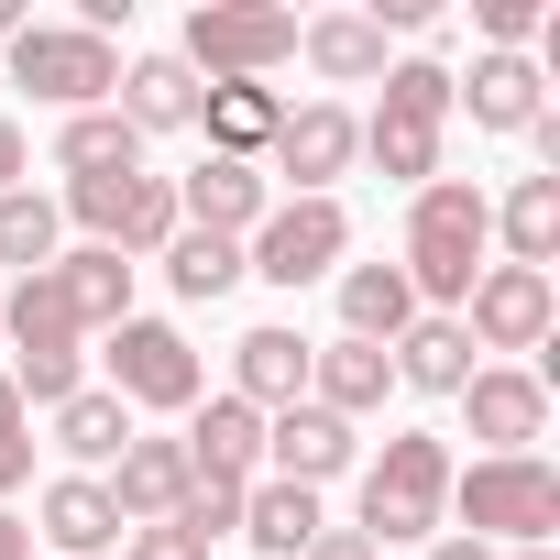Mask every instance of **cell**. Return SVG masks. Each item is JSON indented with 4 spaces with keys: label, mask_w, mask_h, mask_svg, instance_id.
<instances>
[{
    "label": "cell",
    "mask_w": 560,
    "mask_h": 560,
    "mask_svg": "<svg viewBox=\"0 0 560 560\" xmlns=\"http://www.w3.org/2000/svg\"><path fill=\"white\" fill-rule=\"evenodd\" d=\"M132 319V264L78 242L56 264H34L12 298H0V330H12V396L23 407H67L89 374V341H110Z\"/></svg>",
    "instance_id": "cell-1"
},
{
    "label": "cell",
    "mask_w": 560,
    "mask_h": 560,
    "mask_svg": "<svg viewBox=\"0 0 560 560\" xmlns=\"http://www.w3.org/2000/svg\"><path fill=\"white\" fill-rule=\"evenodd\" d=\"M483 242H494V198H483V187H462V176H429V187H418V209H407V253H396L429 319H462L472 275H483Z\"/></svg>",
    "instance_id": "cell-2"
},
{
    "label": "cell",
    "mask_w": 560,
    "mask_h": 560,
    "mask_svg": "<svg viewBox=\"0 0 560 560\" xmlns=\"http://www.w3.org/2000/svg\"><path fill=\"white\" fill-rule=\"evenodd\" d=\"M440 527H451V451L429 429H396L363 472V538L407 549V538H440Z\"/></svg>",
    "instance_id": "cell-3"
},
{
    "label": "cell",
    "mask_w": 560,
    "mask_h": 560,
    "mask_svg": "<svg viewBox=\"0 0 560 560\" xmlns=\"http://www.w3.org/2000/svg\"><path fill=\"white\" fill-rule=\"evenodd\" d=\"M374 89H385V100H374V121H363V154H374L396 187H429V176H440V132H451V67L407 56V67H385Z\"/></svg>",
    "instance_id": "cell-4"
},
{
    "label": "cell",
    "mask_w": 560,
    "mask_h": 560,
    "mask_svg": "<svg viewBox=\"0 0 560 560\" xmlns=\"http://www.w3.org/2000/svg\"><path fill=\"white\" fill-rule=\"evenodd\" d=\"M451 516H462V538H516V549H549V527H560V472L538 462V451H516V462H472V472H451Z\"/></svg>",
    "instance_id": "cell-5"
},
{
    "label": "cell",
    "mask_w": 560,
    "mask_h": 560,
    "mask_svg": "<svg viewBox=\"0 0 560 560\" xmlns=\"http://www.w3.org/2000/svg\"><path fill=\"white\" fill-rule=\"evenodd\" d=\"M298 56V12H264V0H198V12H187V78H209V89H231V78H275V67H287Z\"/></svg>",
    "instance_id": "cell-6"
},
{
    "label": "cell",
    "mask_w": 560,
    "mask_h": 560,
    "mask_svg": "<svg viewBox=\"0 0 560 560\" xmlns=\"http://www.w3.org/2000/svg\"><path fill=\"white\" fill-rule=\"evenodd\" d=\"M12 89H34L45 110H110V89H121V56L100 45V34H78V23H23L12 34Z\"/></svg>",
    "instance_id": "cell-7"
},
{
    "label": "cell",
    "mask_w": 560,
    "mask_h": 560,
    "mask_svg": "<svg viewBox=\"0 0 560 560\" xmlns=\"http://www.w3.org/2000/svg\"><path fill=\"white\" fill-rule=\"evenodd\" d=\"M352 253V220H341V198H275L264 220H253V242H242V275H264V287H319V275Z\"/></svg>",
    "instance_id": "cell-8"
},
{
    "label": "cell",
    "mask_w": 560,
    "mask_h": 560,
    "mask_svg": "<svg viewBox=\"0 0 560 560\" xmlns=\"http://www.w3.org/2000/svg\"><path fill=\"white\" fill-rule=\"evenodd\" d=\"M100 363H110V396L121 407H198V385H209L176 319H121L100 341Z\"/></svg>",
    "instance_id": "cell-9"
},
{
    "label": "cell",
    "mask_w": 560,
    "mask_h": 560,
    "mask_svg": "<svg viewBox=\"0 0 560 560\" xmlns=\"http://www.w3.org/2000/svg\"><path fill=\"white\" fill-rule=\"evenodd\" d=\"M352 154H363V121H352L341 100H308V110L275 121V143H264V187L287 176L298 198H330V176H352Z\"/></svg>",
    "instance_id": "cell-10"
},
{
    "label": "cell",
    "mask_w": 560,
    "mask_h": 560,
    "mask_svg": "<svg viewBox=\"0 0 560 560\" xmlns=\"http://www.w3.org/2000/svg\"><path fill=\"white\" fill-rule=\"evenodd\" d=\"M549 319H560V298H549V275H527V264H483V275H472V298H462L472 352H538Z\"/></svg>",
    "instance_id": "cell-11"
},
{
    "label": "cell",
    "mask_w": 560,
    "mask_h": 560,
    "mask_svg": "<svg viewBox=\"0 0 560 560\" xmlns=\"http://www.w3.org/2000/svg\"><path fill=\"white\" fill-rule=\"evenodd\" d=\"M462 418H472L483 462H516V451H538V429H549V385H538L527 363H472Z\"/></svg>",
    "instance_id": "cell-12"
},
{
    "label": "cell",
    "mask_w": 560,
    "mask_h": 560,
    "mask_svg": "<svg viewBox=\"0 0 560 560\" xmlns=\"http://www.w3.org/2000/svg\"><path fill=\"white\" fill-rule=\"evenodd\" d=\"M451 110H472V132H538L549 78H538V56H472V78H451Z\"/></svg>",
    "instance_id": "cell-13"
},
{
    "label": "cell",
    "mask_w": 560,
    "mask_h": 560,
    "mask_svg": "<svg viewBox=\"0 0 560 560\" xmlns=\"http://www.w3.org/2000/svg\"><path fill=\"white\" fill-rule=\"evenodd\" d=\"M275 209V187H264V165H231V154H209L198 176H176V220L187 231H220V242H253V220Z\"/></svg>",
    "instance_id": "cell-14"
},
{
    "label": "cell",
    "mask_w": 560,
    "mask_h": 560,
    "mask_svg": "<svg viewBox=\"0 0 560 560\" xmlns=\"http://www.w3.org/2000/svg\"><path fill=\"white\" fill-rule=\"evenodd\" d=\"M187 483H198V472H187L176 440H121V462L100 472V494L121 505V527H165V516L187 505Z\"/></svg>",
    "instance_id": "cell-15"
},
{
    "label": "cell",
    "mask_w": 560,
    "mask_h": 560,
    "mask_svg": "<svg viewBox=\"0 0 560 560\" xmlns=\"http://www.w3.org/2000/svg\"><path fill=\"white\" fill-rule=\"evenodd\" d=\"M308 352H319V341H298L287 319H264V330H242V341H231V396H242L253 418H275V407H298V396H308Z\"/></svg>",
    "instance_id": "cell-16"
},
{
    "label": "cell",
    "mask_w": 560,
    "mask_h": 560,
    "mask_svg": "<svg viewBox=\"0 0 560 560\" xmlns=\"http://www.w3.org/2000/svg\"><path fill=\"white\" fill-rule=\"evenodd\" d=\"M264 462H275V483H308V494H319L330 472H352V429H341L330 407L298 396V407H275V418H264Z\"/></svg>",
    "instance_id": "cell-17"
},
{
    "label": "cell",
    "mask_w": 560,
    "mask_h": 560,
    "mask_svg": "<svg viewBox=\"0 0 560 560\" xmlns=\"http://www.w3.org/2000/svg\"><path fill=\"white\" fill-rule=\"evenodd\" d=\"M187 472L198 483H264V418L242 407V396H209L198 418H187Z\"/></svg>",
    "instance_id": "cell-18"
},
{
    "label": "cell",
    "mask_w": 560,
    "mask_h": 560,
    "mask_svg": "<svg viewBox=\"0 0 560 560\" xmlns=\"http://www.w3.org/2000/svg\"><path fill=\"white\" fill-rule=\"evenodd\" d=\"M34 516H45L56 560H110V538H121V505L100 494V472H56V483L34 494Z\"/></svg>",
    "instance_id": "cell-19"
},
{
    "label": "cell",
    "mask_w": 560,
    "mask_h": 560,
    "mask_svg": "<svg viewBox=\"0 0 560 560\" xmlns=\"http://www.w3.org/2000/svg\"><path fill=\"white\" fill-rule=\"evenodd\" d=\"M298 56L330 78V89H374L396 56H385V23L374 12H319V23H298Z\"/></svg>",
    "instance_id": "cell-20"
},
{
    "label": "cell",
    "mask_w": 560,
    "mask_h": 560,
    "mask_svg": "<svg viewBox=\"0 0 560 560\" xmlns=\"http://www.w3.org/2000/svg\"><path fill=\"white\" fill-rule=\"evenodd\" d=\"M385 396H396V363H385L374 341H330V352H308V407H330L341 429L374 418Z\"/></svg>",
    "instance_id": "cell-21"
},
{
    "label": "cell",
    "mask_w": 560,
    "mask_h": 560,
    "mask_svg": "<svg viewBox=\"0 0 560 560\" xmlns=\"http://www.w3.org/2000/svg\"><path fill=\"white\" fill-rule=\"evenodd\" d=\"M407 319H418L407 264H352V275H341V341H374V352H396V341H407Z\"/></svg>",
    "instance_id": "cell-22"
},
{
    "label": "cell",
    "mask_w": 560,
    "mask_h": 560,
    "mask_svg": "<svg viewBox=\"0 0 560 560\" xmlns=\"http://www.w3.org/2000/svg\"><path fill=\"white\" fill-rule=\"evenodd\" d=\"M275 121H287V100H275V89H253V78L198 89V132H209V154H231V165H264Z\"/></svg>",
    "instance_id": "cell-23"
},
{
    "label": "cell",
    "mask_w": 560,
    "mask_h": 560,
    "mask_svg": "<svg viewBox=\"0 0 560 560\" xmlns=\"http://www.w3.org/2000/svg\"><path fill=\"white\" fill-rule=\"evenodd\" d=\"M110 110H121L132 132H187V121H198V78H187L176 56H132L121 89H110Z\"/></svg>",
    "instance_id": "cell-24"
},
{
    "label": "cell",
    "mask_w": 560,
    "mask_h": 560,
    "mask_svg": "<svg viewBox=\"0 0 560 560\" xmlns=\"http://www.w3.org/2000/svg\"><path fill=\"white\" fill-rule=\"evenodd\" d=\"M494 242H505V264L549 275V264H560V176H516V187L494 198Z\"/></svg>",
    "instance_id": "cell-25"
},
{
    "label": "cell",
    "mask_w": 560,
    "mask_h": 560,
    "mask_svg": "<svg viewBox=\"0 0 560 560\" xmlns=\"http://www.w3.org/2000/svg\"><path fill=\"white\" fill-rule=\"evenodd\" d=\"M385 363H396V385H418V396H462V385H472V330H462V319H407V341H396Z\"/></svg>",
    "instance_id": "cell-26"
},
{
    "label": "cell",
    "mask_w": 560,
    "mask_h": 560,
    "mask_svg": "<svg viewBox=\"0 0 560 560\" xmlns=\"http://www.w3.org/2000/svg\"><path fill=\"white\" fill-rule=\"evenodd\" d=\"M319 527H330V516H319V494H308V483H275V472H264V483L242 494V538H253L264 560H298Z\"/></svg>",
    "instance_id": "cell-27"
},
{
    "label": "cell",
    "mask_w": 560,
    "mask_h": 560,
    "mask_svg": "<svg viewBox=\"0 0 560 560\" xmlns=\"http://www.w3.org/2000/svg\"><path fill=\"white\" fill-rule=\"evenodd\" d=\"M56 176L78 187V176H143V132L121 121V110H78L67 132H56Z\"/></svg>",
    "instance_id": "cell-28"
},
{
    "label": "cell",
    "mask_w": 560,
    "mask_h": 560,
    "mask_svg": "<svg viewBox=\"0 0 560 560\" xmlns=\"http://www.w3.org/2000/svg\"><path fill=\"white\" fill-rule=\"evenodd\" d=\"M121 440H132V407L110 396V385H78L67 407H56V451L89 472V462H121Z\"/></svg>",
    "instance_id": "cell-29"
},
{
    "label": "cell",
    "mask_w": 560,
    "mask_h": 560,
    "mask_svg": "<svg viewBox=\"0 0 560 560\" xmlns=\"http://www.w3.org/2000/svg\"><path fill=\"white\" fill-rule=\"evenodd\" d=\"M154 264H165V287H176L187 308H209V298H231V287H242V242H220V231H176Z\"/></svg>",
    "instance_id": "cell-30"
},
{
    "label": "cell",
    "mask_w": 560,
    "mask_h": 560,
    "mask_svg": "<svg viewBox=\"0 0 560 560\" xmlns=\"http://www.w3.org/2000/svg\"><path fill=\"white\" fill-rule=\"evenodd\" d=\"M187 220H176V176H132L121 187V209H110V253L121 264H143V253H165Z\"/></svg>",
    "instance_id": "cell-31"
},
{
    "label": "cell",
    "mask_w": 560,
    "mask_h": 560,
    "mask_svg": "<svg viewBox=\"0 0 560 560\" xmlns=\"http://www.w3.org/2000/svg\"><path fill=\"white\" fill-rule=\"evenodd\" d=\"M56 231H67V220H56L45 187H12V198H0V264H23V275L56 264Z\"/></svg>",
    "instance_id": "cell-32"
},
{
    "label": "cell",
    "mask_w": 560,
    "mask_h": 560,
    "mask_svg": "<svg viewBox=\"0 0 560 560\" xmlns=\"http://www.w3.org/2000/svg\"><path fill=\"white\" fill-rule=\"evenodd\" d=\"M483 56H527V34H549V0H472Z\"/></svg>",
    "instance_id": "cell-33"
},
{
    "label": "cell",
    "mask_w": 560,
    "mask_h": 560,
    "mask_svg": "<svg viewBox=\"0 0 560 560\" xmlns=\"http://www.w3.org/2000/svg\"><path fill=\"white\" fill-rule=\"evenodd\" d=\"M242 494H253V483H187V505H176V527L220 549V538H242Z\"/></svg>",
    "instance_id": "cell-34"
},
{
    "label": "cell",
    "mask_w": 560,
    "mask_h": 560,
    "mask_svg": "<svg viewBox=\"0 0 560 560\" xmlns=\"http://www.w3.org/2000/svg\"><path fill=\"white\" fill-rule=\"evenodd\" d=\"M23 429H34V407L12 396V374H0V505L34 483V440H23Z\"/></svg>",
    "instance_id": "cell-35"
},
{
    "label": "cell",
    "mask_w": 560,
    "mask_h": 560,
    "mask_svg": "<svg viewBox=\"0 0 560 560\" xmlns=\"http://www.w3.org/2000/svg\"><path fill=\"white\" fill-rule=\"evenodd\" d=\"M121 560H209V538H187L165 516V527H121Z\"/></svg>",
    "instance_id": "cell-36"
},
{
    "label": "cell",
    "mask_w": 560,
    "mask_h": 560,
    "mask_svg": "<svg viewBox=\"0 0 560 560\" xmlns=\"http://www.w3.org/2000/svg\"><path fill=\"white\" fill-rule=\"evenodd\" d=\"M298 560H385V549H374V538H363V527H319V538H308V549H298Z\"/></svg>",
    "instance_id": "cell-37"
},
{
    "label": "cell",
    "mask_w": 560,
    "mask_h": 560,
    "mask_svg": "<svg viewBox=\"0 0 560 560\" xmlns=\"http://www.w3.org/2000/svg\"><path fill=\"white\" fill-rule=\"evenodd\" d=\"M23 187V121H0V198Z\"/></svg>",
    "instance_id": "cell-38"
},
{
    "label": "cell",
    "mask_w": 560,
    "mask_h": 560,
    "mask_svg": "<svg viewBox=\"0 0 560 560\" xmlns=\"http://www.w3.org/2000/svg\"><path fill=\"white\" fill-rule=\"evenodd\" d=\"M429 560H494V549H483V538H462V527H440V538H429Z\"/></svg>",
    "instance_id": "cell-39"
},
{
    "label": "cell",
    "mask_w": 560,
    "mask_h": 560,
    "mask_svg": "<svg viewBox=\"0 0 560 560\" xmlns=\"http://www.w3.org/2000/svg\"><path fill=\"white\" fill-rule=\"evenodd\" d=\"M0 560H34V527H23L12 505H0Z\"/></svg>",
    "instance_id": "cell-40"
},
{
    "label": "cell",
    "mask_w": 560,
    "mask_h": 560,
    "mask_svg": "<svg viewBox=\"0 0 560 560\" xmlns=\"http://www.w3.org/2000/svg\"><path fill=\"white\" fill-rule=\"evenodd\" d=\"M23 23H34V12H23V0H0V45H12V34H23Z\"/></svg>",
    "instance_id": "cell-41"
},
{
    "label": "cell",
    "mask_w": 560,
    "mask_h": 560,
    "mask_svg": "<svg viewBox=\"0 0 560 560\" xmlns=\"http://www.w3.org/2000/svg\"><path fill=\"white\" fill-rule=\"evenodd\" d=\"M516 560H560V549H516Z\"/></svg>",
    "instance_id": "cell-42"
}]
</instances>
